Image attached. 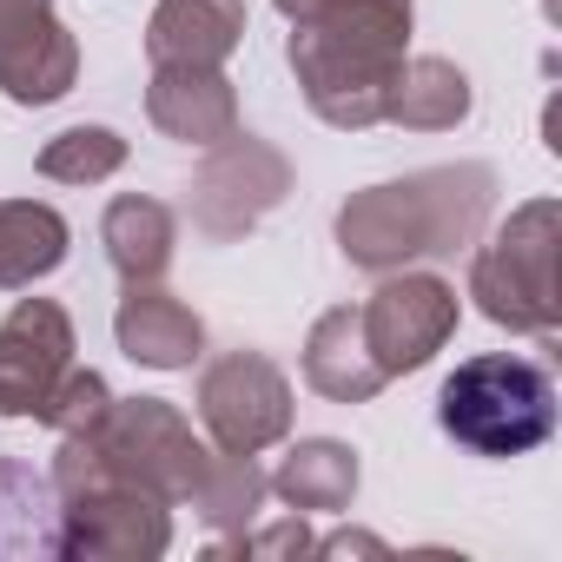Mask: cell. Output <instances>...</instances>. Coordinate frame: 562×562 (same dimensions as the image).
Wrapping results in <instances>:
<instances>
[{
  "mask_svg": "<svg viewBox=\"0 0 562 562\" xmlns=\"http://www.w3.org/2000/svg\"><path fill=\"white\" fill-rule=\"evenodd\" d=\"M60 496V536L54 555L67 562H153L172 549V503L113 483V476H80Z\"/></svg>",
  "mask_w": 562,
  "mask_h": 562,
  "instance_id": "52a82bcc",
  "label": "cell"
},
{
  "mask_svg": "<svg viewBox=\"0 0 562 562\" xmlns=\"http://www.w3.org/2000/svg\"><path fill=\"white\" fill-rule=\"evenodd\" d=\"M100 245L126 285H146V278H166V265L179 251V218H172V205H159L146 192H120L100 218Z\"/></svg>",
  "mask_w": 562,
  "mask_h": 562,
  "instance_id": "e0dca14e",
  "label": "cell"
},
{
  "mask_svg": "<svg viewBox=\"0 0 562 562\" xmlns=\"http://www.w3.org/2000/svg\"><path fill=\"white\" fill-rule=\"evenodd\" d=\"M113 338L133 364L146 371H192L205 358V318L166 292L159 278H146V285H126L120 292V312H113Z\"/></svg>",
  "mask_w": 562,
  "mask_h": 562,
  "instance_id": "7c38bea8",
  "label": "cell"
},
{
  "mask_svg": "<svg viewBox=\"0 0 562 562\" xmlns=\"http://www.w3.org/2000/svg\"><path fill=\"white\" fill-rule=\"evenodd\" d=\"M74 371V318L54 299H14L0 318V417H41L54 384Z\"/></svg>",
  "mask_w": 562,
  "mask_h": 562,
  "instance_id": "8fae6325",
  "label": "cell"
},
{
  "mask_svg": "<svg viewBox=\"0 0 562 562\" xmlns=\"http://www.w3.org/2000/svg\"><path fill=\"white\" fill-rule=\"evenodd\" d=\"M60 496L34 463H0V555H54Z\"/></svg>",
  "mask_w": 562,
  "mask_h": 562,
  "instance_id": "ffe728a7",
  "label": "cell"
},
{
  "mask_svg": "<svg viewBox=\"0 0 562 562\" xmlns=\"http://www.w3.org/2000/svg\"><path fill=\"white\" fill-rule=\"evenodd\" d=\"M496 205V172L463 159V166H424L384 186H364L338 205V251L358 271H404L424 258H457L483 238Z\"/></svg>",
  "mask_w": 562,
  "mask_h": 562,
  "instance_id": "6da1fadb",
  "label": "cell"
},
{
  "mask_svg": "<svg viewBox=\"0 0 562 562\" xmlns=\"http://www.w3.org/2000/svg\"><path fill=\"white\" fill-rule=\"evenodd\" d=\"M205 463H212V443L192 437L179 404H166V397H113V411L93 430L60 437L47 476H54V490L80 483V476H113V483H133V490L179 509L205 483Z\"/></svg>",
  "mask_w": 562,
  "mask_h": 562,
  "instance_id": "3957f363",
  "label": "cell"
},
{
  "mask_svg": "<svg viewBox=\"0 0 562 562\" xmlns=\"http://www.w3.org/2000/svg\"><path fill=\"white\" fill-rule=\"evenodd\" d=\"M457 285L437 271H384V285L358 305V325H364V345L378 358L384 378H411L424 371L450 338H457Z\"/></svg>",
  "mask_w": 562,
  "mask_h": 562,
  "instance_id": "9c48e42d",
  "label": "cell"
},
{
  "mask_svg": "<svg viewBox=\"0 0 562 562\" xmlns=\"http://www.w3.org/2000/svg\"><path fill=\"white\" fill-rule=\"evenodd\" d=\"M285 192H292V159L271 139L232 133L205 146V166L192 172V232L205 245H238L285 205Z\"/></svg>",
  "mask_w": 562,
  "mask_h": 562,
  "instance_id": "ba28073f",
  "label": "cell"
},
{
  "mask_svg": "<svg viewBox=\"0 0 562 562\" xmlns=\"http://www.w3.org/2000/svg\"><path fill=\"white\" fill-rule=\"evenodd\" d=\"M80 80V41L54 0H0V93L14 106H54Z\"/></svg>",
  "mask_w": 562,
  "mask_h": 562,
  "instance_id": "30bf717a",
  "label": "cell"
},
{
  "mask_svg": "<svg viewBox=\"0 0 562 562\" xmlns=\"http://www.w3.org/2000/svg\"><path fill=\"white\" fill-rule=\"evenodd\" d=\"M265 496H271V476H265L251 457H225V450H212V463H205V483L192 490V509H199V522H205V529H218L212 555H218L225 542H238V536L258 522Z\"/></svg>",
  "mask_w": 562,
  "mask_h": 562,
  "instance_id": "44dd1931",
  "label": "cell"
},
{
  "mask_svg": "<svg viewBox=\"0 0 562 562\" xmlns=\"http://www.w3.org/2000/svg\"><path fill=\"white\" fill-rule=\"evenodd\" d=\"M106 411H113V384H106L100 371L74 364V371L54 384V397L41 404V424H47L54 437H80V430H93Z\"/></svg>",
  "mask_w": 562,
  "mask_h": 562,
  "instance_id": "603a6c76",
  "label": "cell"
},
{
  "mask_svg": "<svg viewBox=\"0 0 562 562\" xmlns=\"http://www.w3.org/2000/svg\"><path fill=\"white\" fill-rule=\"evenodd\" d=\"M470 106H476L470 74L443 54H404L397 80L384 93V120L404 126V133H450V126L470 120Z\"/></svg>",
  "mask_w": 562,
  "mask_h": 562,
  "instance_id": "2e32d148",
  "label": "cell"
},
{
  "mask_svg": "<svg viewBox=\"0 0 562 562\" xmlns=\"http://www.w3.org/2000/svg\"><path fill=\"white\" fill-rule=\"evenodd\" d=\"M146 120L179 146H218L238 133V93L225 67H153L146 80Z\"/></svg>",
  "mask_w": 562,
  "mask_h": 562,
  "instance_id": "4fadbf2b",
  "label": "cell"
},
{
  "mask_svg": "<svg viewBox=\"0 0 562 562\" xmlns=\"http://www.w3.org/2000/svg\"><path fill=\"white\" fill-rule=\"evenodd\" d=\"M245 41V0H159L146 21L153 67H225Z\"/></svg>",
  "mask_w": 562,
  "mask_h": 562,
  "instance_id": "5bb4252c",
  "label": "cell"
},
{
  "mask_svg": "<svg viewBox=\"0 0 562 562\" xmlns=\"http://www.w3.org/2000/svg\"><path fill=\"white\" fill-rule=\"evenodd\" d=\"M218 555H312V529L292 516V522H271V529H245L238 542H225Z\"/></svg>",
  "mask_w": 562,
  "mask_h": 562,
  "instance_id": "cb8c5ba5",
  "label": "cell"
},
{
  "mask_svg": "<svg viewBox=\"0 0 562 562\" xmlns=\"http://www.w3.org/2000/svg\"><path fill=\"white\" fill-rule=\"evenodd\" d=\"M305 384L331 404H371L391 378L378 371L371 345H364V325H358V305H331L312 331H305Z\"/></svg>",
  "mask_w": 562,
  "mask_h": 562,
  "instance_id": "9a60e30c",
  "label": "cell"
},
{
  "mask_svg": "<svg viewBox=\"0 0 562 562\" xmlns=\"http://www.w3.org/2000/svg\"><path fill=\"white\" fill-rule=\"evenodd\" d=\"M126 139L113 133V126H67V133H54L47 146H41V179H54V186H100V179H113L120 166H126Z\"/></svg>",
  "mask_w": 562,
  "mask_h": 562,
  "instance_id": "7402d4cb",
  "label": "cell"
},
{
  "mask_svg": "<svg viewBox=\"0 0 562 562\" xmlns=\"http://www.w3.org/2000/svg\"><path fill=\"white\" fill-rule=\"evenodd\" d=\"M292 378L265 351H218L199 371V424L205 443L225 457H265L271 443L292 437Z\"/></svg>",
  "mask_w": 562,
  "mask_h": 562,
  "instance_id": "8992f818",
  "label": "cell"
},
{
  "mask_svg": "<svg viewBox=\"0 0 562 562\" xmlns=\"http://www.w3.org/2000/svg\"><path fill=\"white\" fill-rule=\"evenodd\" d=\"M555 251H562V205L522 199L490 238L470 245V299L490 325L516 338L555 345L562 331V285H555Z\"/></svg>",
  "mask_w": 562,
  "mask_h": 562,
  "instance_id": "5b68a950",
  "label": "cell"
},
{
  "mask_svg": "<svg viewBox=\"0 0 562 562\" xmlns=\"http://www.w3.org/2000/svg\"><path fill=\"white\" fill-rule=\"evenodd\" d=\"M411 21L417 0H325L312 21H299L285 60L305 106L338 133L384 126V93L411 54Z\"/></svg>",
  "mask_w": 562,
  "mask_h": 562,
  "instance_id": "7a4b0ae2",
  "label": "cell"
},
{
  "mask_svg": "<svg viewBox=\"0 0 562 562\" xmlns=\"http://www.w3.org/2000/svg\"><path fill=\"white\" fill-rule=\"evenodd\" d=\"M312 555H384V542H378V536H364V529H351V536L312 542Z\"/></svg>",
  "mask_w": 562,
  "mask_h": 562,
  "instance_id": "d4e9b609",
  "label": "cell"
},
{
  "mask_svg": "<svg viewBox=\"0 0 562 562\" xmlns=\"http://www.w3.org/2000/svg\"><path fill=\"white\" fill-rule=\"evenodd\" d=\"M271 8H278V14H285V21L299 27V21H312V14L325 8V0H271Z\"/></svg>",
  "mask_w": 562,
  "mask_h": 562,
  "instance_id": "484cf974",
  "label": "cell"
},
{
  "mask_svg": "<svg viewBox=\"0 0 562 562\" xmlns=\"http://www.w3.org/2000/svg\"><path fill=\"white\" fill-rule=\"evenodd\" d=\"M67 245L74 232L47 199H0V292H34L67 265Z\"/></svg>",
  "mask_w": 562,
  "mask_h": 562,
  "instance_id": "d6986e66",
  "label": "cell"
},
{
  "mask_svg": "<svg viewBox=\"0 0 562 562\" xmlns=\"http://www.w3.org/2000/svg\"><path fill=\"white\" fill-rule=\"evenodd\" d=\"M437 430L470 457H529L555 437V378L522 351L463 358L437 391Z\"/></svg>",
  "mask_w": 562,
  "mask_h": 562,
  "instance_id": "277c9868",
  "label": "cell"
},
{
  "mask_svg": "<svg viewBox=\"0 0 562 562\" xmlns=\"http://www.w3.org/2000/svg\"><path fill=\"white\" fill-rule=\"evenodd\" d=\"M358 450L338 437H299L285 463L271 470V496H285L299 516H338L358 496Z\"/></svg>",
  "mask_w": 562,
  "mask_h": 562,
  "instance_id": "ac0fdd59",
  "label": "cell"
}]
</instances>
